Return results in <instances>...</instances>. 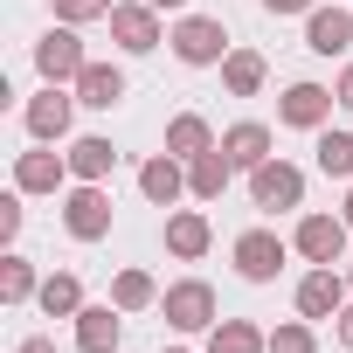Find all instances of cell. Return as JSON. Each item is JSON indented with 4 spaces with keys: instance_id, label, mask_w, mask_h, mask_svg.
Returning <instances> with one entry per match:
<instances>
[{
    "instance_id": "cell-14",
    "label": "cell",
    "mask_w": 353,
    "mask_h": 353,
    "mask_svg": "<svg viewBox=\"0 0 353 353\" xmlns=\"http://www.w3.org/2000/svg\"><path fill=\"white\" fill-rule=\"evenodd\" d=\"M139 188H145V201H159V208L181 201V188H188V159H173V152H166V159H145V166H139Z\"/></svg>"
},
{
    "instance_id": "cell-19",
    "label": "cell",
    "mask_w": 353,
    "mask_h": 353,
    "mask_svg": "<svg viewBox=\"0 0 353 353\" xmlns=\"http://www.w3.org/2000/svg\"><path fill=\"white\" fill-rule=\"evenodd\" d=\"M229 173H236V166H229V152H222V145H215V152H201V159H188V194L215 201V194L229 188Z\"/></svg>"
},
{
    "instance_id": "cell-25",
    "label": "cell",
    "mask_w": 353,
    "mask_h": 353,
    "mask_svg": "<svg viewBox=\"0 0 353 353\" xmlns=\"http://www.w3.org/2000/svg\"><path fill=\"white\" fill-rule=\"evenodd\" d=\"M166 250H173V256H201V250H208V222H201V215H173V222H166Z\"/></svg>"
},
{
    "instance_id": "cell-26",
    "label": "cell",
    "mask_w": 353,
    "mask_h": 353,
    "mask_svg": "<svg viewBox=\"0 0 353 353\" xmlns=\"http://www.w3.org/2000/svg\"><path fill=\"white\" fill-rule=\"evenodd\" d=\"M42 284H35V263L28 256H0V298L8 305H21V298H35Z\"/></svg>"
},
{
    "instance_id": "cell-6",
    "label": "cell",
    "mask_w": 353,
    "mask_h": 353,
    "mask_svg": "<svg viewBox=\"0 0 353 353\" xmlns=\"http://www.w3.org/2000/svg\"><path fill=\"white\" fill-rule=\"evenodd\" d=\"M173 56H181V63H222V56H229V35H222V21H208V14H188L181 28H173Z\"/></svg>"
},
{
    "instance_id": "cell-24",
    "label": "cell",
    "mask_w": 353,
    "mask_h": 353,
    "mask_svg": "<svg viewBox=\"0 0 353 353\" xmlns=\"http://www.w3.org/2000/svg\"><path fill=\"white\" fill-rule=\"evenodd\" d=\"M152 298H159V291H152L145 270H118V277H111V305H118V312H145Z\"/></svg>"
},
{
    "instance_id": "cell-28",
    "label": "cell",
    "mask_w": 353,
    "mask_h": 353,
    "mask_svg": "<svg viewBox=\"0 0 353 353\" xmlns=\"http://www.w3.org/2000/svg\"><path fill=\"white\" fill-rule=\"evenodd\" d=\"M270 353H319V339H312V325H305V319H291V325H277V332H270Z\"/></svg>"
},
{
    "instance_id": "cell-12",
    "label": "cell",
    "mask_w": 353,
    "mask_h": 353,
    "mask_svg": "<svg viewBox=\"0 0 353 353\" xmlns=\"http://www.w3.org/2000/svg\"><path fill=\"white\" fill-rule=\"evenodd\" d=\"M70 111H77V97H70L63 83H49V90L28 104V132H35V139H63V132H70Z\"/></svg>"
},
{
    "instance_id": "cell-18",
    "label": "cell",
    "mask_w": 353,
    "mask_h": 353,
    "mask_svg": "<svg viewBox=\"0 0 353 353\" xmlns=\"http://www.w3.org/2000/svg\"><path fill=\"white\" fill-rule=\"evenodd\" d=\"M166 152H173V159H201V152H215L208 118H194V111H188V118H173V125H166Z\"/></svg>"
},
{
    "instance_id": "cell-8",
    "label": "cell",
    "mask_w": 353,
    "mask_h": 353,
    "mask_svg": "<svg viewBox=\"0 0 353 353\" xmlns=\"http://www.w3.org/2000/svg\"><path fill=\"white\" fill-rule=\"evenodd\" d=\"M236 270H243L250 284H270V277L284 270V243H277L270 229H250V236H236Z\"/></svg>"
},
{
    "instance_id": "cell-5",
    "label": "cell",
    "mask_w": 353,
    "mask_h": 353,
    "mask_svg": "<svg viewBox=\"0 0 353 353\" xmlns=\"http://www.w3.org/2000/svg\"><path fill=\"white\" fill-rule=\"evenodd\" d=\"M111 35H118V49H132V56L159 49V8H152V0H125V8H111Z\"/></svg>"
},
{
    "instance_id": "cell-30",
    "label": "cell",
    "mask_w": 353,
    "mask_h": 353,
    "mask_svg": "<svg viewBox=\"0 0 353 353\" xmlns=\"http://www.w3.org/2000/svg\"><path fill=\"white\" fill-rule=\"evenodd\" d=\"M14 236H21V194L0 201V243H14Z\"/></svg>"
},
{
    "instance_id": "cell-23",
    "label": "cell",
    "mask_w": 353,
    "mask_h": 353,
    "mask_svg": "<svg viewBox=\"0 0 353 353\" xmlns=\"http://www.w3.org/2000/svg\"><path fill=\"white\" fill-rule=\"evenodd\" d=\"M111 166H118L111 139H77V145H70V173H77V181H104Z\"/></svg>"
},
{
    "instance_id": "cell-32",
    "label": "cell",
    "mask_w": 353,
    "mask_h": 353,
    "mask_svg": "<svg viewBox=\"0 0 353 353\" xmlns=\"http://www.w3.org/2000/svg\"><path fill=\"white\" fill-rule=\"evenodd\" d=\"M332 97H339V104L353 111V63H346V77H339V90H332Z\"/></svg>"
},
{
    "instance_id": "cell-29",
    "label": "cell",
    "mask_w": 353,
    "mask_h": 353,
    "mask_svg": "<svg viewBox=\"0 0 353 353\" xmlns=\"http://www.w3.org/2000/svg\"><path fill=\"white\" fill-rule=\"evenodd\" d=\"M118 0H56V21H70V28H83V21H97V14H111Z\"/></svg>"
},
{
    "instance_id": "cell-11",
    "label": "cell",
    "mask_w": 353,
    "mask_h": 353,
    "mask_svg": "<svg viewBox=\"0 0 353 353\" xmlns=\"http://www.w3.org/2000/svg\"><path fill=\"white\" fill-rule=\"evenodd\" d=\"M339 305H346V277H332V263H319L298 284V312L305 319H339Z\"/></svg>"
},
{
    "instance_id": "cell-37",
    "label": "cell",
    "mask_w": 353,
    "mask_h": 353,
    "mask_svg": "<svg viewBox=\"0 0 353 353\" xmlns=\"http://www.w3.org/2000/svg\"><path fill=\"white\" fill-rule=\"evenodd\" d=\"M346 291H353V263H346Z\"/></svg>"
},
{
    "instance_id": "cell-4",
    "label": "cell",
    "mask_w": 353,
    "mask_h": 353,
    "mask_svg": "<svg viewBox=\"0 0 353 353\" xmlns=\"http://www.w3.org/2000/svg\"><path fill=\"white\" fill-rule=\"evenodd\" d=\"M250 194H256V208H298L305 201V173L284 166V159H263L250 173Z\"/></svg>"
},
{
    "instance_id": "cell-21",
    "label": "cell",
    "mask_w": 353,
    "mask_h": 353,
    "mask_svg": "<svg viewBox=\"0 0 353 353\" xmlns=\"http://www.w3.org/2000/svg\"><path fill=\"white\" fill-rule=\"evenodd\" d=\"M208 353H270V332H256L250 319H222L208 332Z\"/></svg>"
},
{
    "instance_id": "cell-17",
    "label": "cell",
    "mask_w": 353,
    "mask_h": 353,
    "mask_svg": "<svg viewBox=\"0 0 353 353\" xmlns=\"http://www.w3.org/2000/svg\"><path fill=\"white\" fill-rule=\"evenodd\" d=\"M222 152H229V166L256 173V166L270 159V132H263V125H229V132H222Z\"/></svg>"
},
{
    "instance_id": "cell-27",
    "label": "cell",
    "mask_w": 353,
    "mask_h": 353,
    "mask_svg": "<svg viewBox=\"0 0 353 353\" xmlns=\"http://www.w3.org/2000/svg\"><path fill=\"white\" fill-rule=\"evenodd\" d=\"M319 166L332 181H353V132H319Z\"/></svg>"
},
{
    "instance_id": "cell-33",
    "label": "cell",
    "mask_w": 353,
    "mask_h": 353,
    "mask_svg": "<svg viewBox=\"0 0 353 353\" xmlns=\"http://www.w3.org/2000/svg\"><path fill=\"white\" fill-rule=\"evenodd\" d=\"M339 339L353 346V305H339Z\"/></svg>"
},
{
    "instance_id": "cell-38",
    "label": "cell",
    "mask_w": 353,
    "mask_h": 353,
    "mask_svg": "<svg viewBox=\"0 0 353 353\" xmlns=\"http://www.w3.org/2000/svg\"><path fill=\"white\" fill-rule=\"evenodd\" d=\"M173 353H181V346H173Z\"/></svg>"
},
{
    "instance_id": "cell-31",
    "label": "cell",
    "mask_w": 353,
    "mask_h": 353,
    "mask_svg": "<svg viewBox=\"0 0 353 353\" xmlns=\"http://www.w3.org/2000/svg\"><path fill=\"white\" fill-rule=\"evenodd\" d=\"M263 8H270V14H305L312 0H263Z\"/></svg>"
},
{
    "instance_id": "cell-2",
    "label": "cell",
    "mask_w": 353,
    "mask_h": 353,
    "mask_svg": "<svg viewBox=\"0 0 353 353\" xmlns=\"http://www.w3.org/2000/svg\"><path fill=\"white\" fill-rule=\"evenodd\" d=\"M83 63H90V56H83V42H77V28H70V21H63V28H49V35L35 42V70H42L49 83H77V77H83Z\"/></svg>"
},
{
    "instance_id": "cell-22",
    "label": "cell",
    "mask_w": 353,
    "mask_h": 353,
    "mask_svg": "<svg viewBox=\"0 0 353 353\" xmlns=\"http://www.w3.org/2000/svg\"><path fill=\"white\" fill-rule=\"evenodd\" d=\"M35 298H42V312H49V319H77V312H83V284H77L70 270L42 277V291H35Z\"/></svg>"
},
{
    "instance_id": "cell-7",
    "label": "cell",
    "mask_w": 353,
    "mask_h": 353,
    "mask_svg": "<svg viewBox=\"0 0 353 353\" xmlns=\"http://www.w3.org/2000/svg\"><path fill=\"white\" fill-rule=\"evenodd\" d=\"M298 256L339 263V256H346V215H305V222H298Z\"/></svg>"
},
{
    "instance_id": "cell-9",
    "label": "cell",
    "mask_w": 353,
    "mask_h": 353,
    "mask_svg": "<svg viewBox=\"0 0 353 353\" xmlns=\"http://www.w3.org/2000/svg\"><path fill=\"white\" fill-rule=\"evenodd\" d=\"M277 118L298 125V132H319V125L332 118V90H325V83H291L284 104H277Z\"/></svg>"
},
{
    "instance_id": "cell-16",
    "label": "cell",
    "mask_w": 353,
    "mask_h": 353,
    "mask_svg": "<svg viewBox=\"0 0 353 353\" xmlns=\"http://www.w3.org/2000/svg\"><path fill=\"white\" fill-rule=\"evenodd\" d=\"M125 97V77L111 70V63H83V77H77V104H90V111H111Z\"/></svg>"
},
{
    "instance_id": "cell-13",
    "label": "cell",
    "mask_w": 353,
    "mask_h": 353,
    "mask_svg": "<svg viewBox=\"0 0 353 353\" xmlns=\"http://www.w3.org/2000/svg\"><path fill=\"white\" fill-rule=\"evenodd\" d=\"M118 305H83L77 312V346L83 353H118Z\"/></svg>"
},
{
    "instance_id": "cell-35",
    "label": "cell",
    "mask_w": 353,
    "mask_h": 353,
    "mask_svg": "<svg viewBox=\"0 0 353 353\" xmlns=\"http://www.w3.org/2000/svg\"><path fill=\"white\" fill-rule=\"evenodd\" d=\"M152 8H159V14H166V8H188V0H152Z\"/></svg>"
},
{
    "instance_id": "cell-1",
    "label": "cell",
    "mask_w": 353,
    "mask_h": 353,
    "mask_svg": "<svg viewBox=\"0 0 353 353\" xmlns=\"http://www.w3.org/2000/svg\"><path fill=\"white\" fill-rule=\"evenodd\" d=\"M159 312H166V325H173V332H201V325H215V291H208L201 277H188V284H166Z\"/></svg>"
},
{
    "instance_id": "cell-15",
    "label": "cell",
    "mask_w": 353,
    "mask_h": 353,
    "mask_svg": "<svg viewBox=\"0 0 353 353\" xmlns=\"http://www.w3.org/2000/svg\"><path fill=\"white\" fill-rule=\"evenodd\" d=\"M353 42V14L346 8H319L312 21H305V49H319V56H339Z\"/></svg>"
},
{
    "instance_id": "cell-20",
    "label": "cell",
    "mask_w": 353,
    "mask_h": 353,
    "mask_svg": "<svg viewBox=\"0 0 353 353\" xmlns=\"http://www.w3.org/2000/svg\"><path fill=\"white\" fill-rule=\"evenodd\" d=\"M263 77H270V70H263V56H256V49H229V56H222V83H229L236 97H256V90H263Z\"/></svg>"
},
{
    "instance_id": "cell-3",
    "label": "cell",
    "mask_w": 353,
    "mask_h": 353,
    "mask_svg": "<svg viewBox=\"0 0 353 353\" xmlns=\"http://www.w3.org/2000/svg\"><path fill=\"white\" fill-rule=\"evenodd\" d=\"M63 222H70V236H77V243H97V236H111V194H104L97 181L70 188V201H63Z\"/></svg>"
},
{
    "instance_id": "cell-10",
    "label": "cell",
    "mask_w": 353,
    "mask_h": 353,
    "mask_svg": "<svg viewBox=\"0 0 353 353\" xmlns=\"http://www.w3.org/2000/svg\"><path fill=\"white\" fill-rule=\"evenodd\" d=\"M70 181V152H21L14 159V188L21 194H56Z\"/></svg>"
},
{
    "instance_id": "cell-36",
    "label": "cell",
    "mask_w": 353,
    "mask_h": 353,
    "mask_svg": "<svg viewBox=\"0 0 353 353\" xmlns=\"http://www.w3.org/2000/svg\"><path fill=\"white\" fill-rule=\"evenodd\" d=\"M346 229H353V194H346Z\"/></svg>"
},
{
    "instance_id": "cell-34",
    "label": "cell",
    "mask_w": 353,
    "mask_h": 353,
    "mask_svg": "<svg viewBox=\"0 0 353 353\" xmlns=\"http://www.w3.org/2000/svg\"><path fill=\"white\" fill-rule=\"evenodd\" d=\"M21 353H56V339H21Z\"/></svg>"
}]
</instances>
